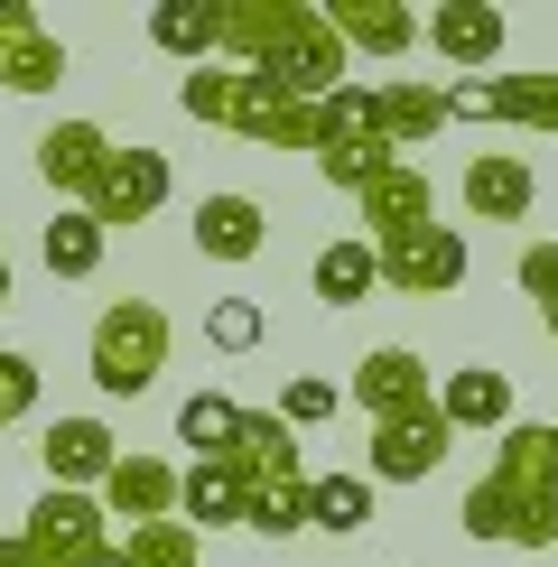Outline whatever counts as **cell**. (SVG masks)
<instances>
[{"mask_svg": "<svg viewBox=\"0 0 558 567\" xmlns=\"http://www.w3.org/2000/svg\"><path fill=\"white\" fill-rule=\"evenodd\" d=\"M215 65H242V75H270L298 103H326L344 75V38L326 29L317 0H215Z\"/></svg>", "mask_w": 558, "mask_h": 567, "instance_id": "obj_1", "label": "cell"}, {"mask_svg": "<svg viewBox=\"0 0 558 567\" xmlns=\"http://www.w3.org/2000/svg\"><path fill=\"white\" fill-rule=\"evenodd\" d=\"M465 539L503 549H558V419H512L494 437V465L465 484Z\"/></svg>", "mask_w": 558, "mask_h": 567, "instance_id": "obj_2", "label": "cell"}, {"mask_svg": "<svg viewBox=\"0 0 558 567\" xmlns=\"http://www.w3.org/2000/svg\"><path fill=\"white\" fill-rule=\"evenodd\" d=\"M177 103H186V122H215L232 140H251V150H317V103L279 93L270 75H242V65H186Z\"/></svg>", "mask_w": 558, "mask_h": 567, "instance_id": "obj_3", "label": "cell"}, {"mask_svg": "<svg viewBox=\"0 0 558 567\" xmlns=\"http://www.w3.org/2000/svg\"><path fill=\"white\" fill-rule=\"evenodd\" d=\"M168 344H177V326H168L158 298H112L103 317H93V336H84V372H93V391L140 400L168 372Z\"/></svg>", "mask_w": 558, "mask_h": 567, "instance_id": "obj_4", "label": "cell"}, {"mask_svg": "<svg viewBox=\"0 0 558 567\" xmlns=\"http://www.w3.org/2000/svg\"><path fill=\"white\" fill-rule=\"evenodd\" d=\"M382 251V289L391 298H447L465 289V233L456 224H418L401 243H372Z\"/></svg>", "mask_w": 558, "mask_h": 567, "instance_id": "obj_5", "label": "cell"}, {"mask_svg": "<svg viewBox=\"0 0 558 567\" xmlns=\"http://www.w3.org/2000/svg\"><path fill=\"white\" fill-rule=\"evenodd\" d=\"M158 205H168V150H112L103 158V177H93V196H84V215L103 224V233H122V224H149Z\"/></svg>", "mask_w": 558, "mask_h": 567, "instance_id": "obj_6", "label": "cell"}, {"mask_svg": "<svg viewBox=\"0 0 558 567\" xmlns=\"http://www.w3.org/2000/svg\"><path fill=\"white\" fill-rule=\"evenodd\" d=\"M456 122H512V131H558V75H465L447 84Z\"/></svg>", "mask_w": 558, "mask_h": 567, "instance_id": "obj_7", "label": "cell"}, {"mask_svg": "<svg viewBox=\"0 0 558 567\" xmlns=\"http://www.w3.org/2000/svg\"><path fill=\"white\" fill-rule=\"evenodd\" d=\"M186 233H196L205 261L242 270V261H261V251H270V205H261V196H242V186H215V196H196Z\"/></svg>", "mask_w": 558, "mask_h": 567, "instance_id": "obj_8", "label": "cell"}, {"mask_svg": "<svg viewBox=\"0 0 558 567\" xmlns=\"http://www.w3.org/2000/svg\"><path fill=\"white\" fill-rule=\"evenodd\" d=\"M447 446H456V429H447L437 410L382 419V429H372V446H363V475H372V484H428L437 465H447Z\"/></svg>", "mask_w": 558, "mask_h": 567, "instance_id": "obj_9", "label": "cell"}, {"mask_svg": "<svg viewBox=\"0 0 558 567\" xmlns=\"http://www.w3.org/2000/svg\"><path fill=\"white\" fill-rule=\"evenodd\" d=\"M65 84V38L29 0H0V93H56Z\"/></svg>", "mask_w": 558, "mask_h": 567, "instance_id": "obj_10", "label": "cell"}, {"mask_svg": "<svg viewBox=\"0 0 558 567\" xmlns=\"http://www.w3.org/2000/svg\"><path fill=\"white\" fill-rule=\"evenodd\" d=\"M103 522H112L103 493H65V484H46L38 503H29V522H19V539H29L38 558L65 567V558H84V549H103V539H112Z\"/></svg>", "mask_w": 558, "mask_h": 567, "instance_id": "obj_11", "label": "cell"}, {"mask_svg": "<svg viewBox=\"0 0 558 567\" xmlns=\"http://www.w3.org/2000/svg\"><path fill=\"white\" fill-rule=\"evenodd\" d=\"M354 215H363V243H401V233L437 224V186H428L418 158H391V168L354 196Z\"/></svg>", "mask_w": 558, "mask_h": 567, "instance_id": "obj_12", "label": "cell"}, {"mask_svg": "<svg viewBox=\"0 0 558 567\" xmlns=\"http://www.w3.org/2000/svg\"><path fill=\"white\" fill-rule=\"evenodd\" d=\"M354 410L382 429V419H410V410H437V391H428V363H418L410 344H372L363 363H354Z\"/></svg>", "mask_w": 558, "mask_h": 567, "instance_id": "obj_13", "label": "cell"}, {"mask_svg": "<svg viewBox=\"0 0 558 567\" xmlns=\"http://www.w3.org/2000/svg\"><path fill=\"white\" fill-rule=\"evenodd\" d=\"M38 465H46V484H65V493H103V475L122 465V437H112L103 419H46Z\"/></svg>", "mask_w": 558, "mask_h": 567, "instance_id": "obj_14", "label": "cell"}, {"mask_svg": "<svg viewBox=\"0 0 558 567\" xmlns=\"http://www.w3.org/2000/svg\"><path fill=\"white\" fill-rule=\"evenodd\" d=\"M326 29L344 38V56H410L418 38H428V19L410 10V0H317Z\"/></svg>", "mask_w": 558, "mask_h": 567, "instance_id": "obj_15", "label": "cell"}, {"mask_svg": "<svg viewBox=\"0 0 558 567\" xmlns=\"http://www.w3.org/2000/svg\"><path fill=\"white\" fill-rule=\"evenodd\" d=\"M103 512L112 522H177V465L149 456V446H122V465L103 475Z\"/></svg>", "mask_w": 558, "mask_h": 567, "instance_id": "obj_16", "label": "cell"}, {"mask_svg": "<svg viewBox=\"0 0 558 567\" xmlns=\"http://www.w3.org/2000/svg\"><path fill=\"white\" fill-rule=\"evenodd\" d=\"M112 150H122V140H112L103 122H46V131H38V177L56 186V196H75V205H84Z\"/></svg>", "mask_w": 558, "mask_h": 567, "instance_id": "obj_17", "label": "cell"}, {"mask_svg": "<svg viewBox=\"0 0 558 567\" xmlns=\"http://www.w3.org/2000/svg\"><path fill=\"white\" fill-rule=\"evenodd\" d=\"M456 196H465V215H475V224H521L530 205H540V177H530L521 150H484L475 168H465Z\"/></svg>", "mask_w": 558, "mask_h": 567, "instance_id": "obj_18", "label": "cell"}, {"mask_svg": "<svg viewBox=\"0 0 558 567\" xmlns=\"http://www.w3.org/2000/svg\"><path fill=\"white\" fill-rule=\"evenodd\" d=\"M428 47L456 65V75H484V65H503V10L494 0H437L428 10Z\"/></svg>", "mask_w": 558, "mask_h": 567, "instance_id": "obj_19", "label": "cell"}, {"mask_svg": "<svg viewBox=\"0 0 558 567\" xmlns=\"http://www.w3.org/2000/svg\"><path fill=\"white\" fill-rule=\"evenodd\" d=\"M372 122H382V140H391V150H428V140L437 131H447L456 122V112H447V84H418V75H391V84H372Z\"/></svg>", "mask_w": 558, "mask_h": 567, "instance_id": "obj_20", "label": "cell"}, {"mask_svg": "<svg viewBox=\"0 0 558 567\" xmlns=\"http://www.w3.org/2000/svg\"><path fill=\"white\" fill-rule=\"evenodd\" d=\"M232 465H242V484H308V446H298V429L279 410H242Z\"/></svg>", "mask_w": 558, "mask_h": 567, "instance_id": "obj_21", "label": "cell"}, {"mask_svg": "<svg viewBox=\"0 0 558 567\" xmlns=\"http://www.w3.org/2000/svg\"><path fill=\"white\" fill-rule=\"evenodd\" d=\"M437 419L465 437V429H512V372H494V363H465V372H447L437 382Z\"/></svg>", "mask_w": 558, "mask_h": 567, "instance_id": "obj_22", "label": "cell"}, {"mask_svg": "<svg viewBox=\"0 0 558 567\" xmlns=\"http://www.w3.org/2000/svg\"><path fill=\"white\" fill-rule=\"evenodd\" d=\"M177 522H186V530L242 522V465H232V456H196V465L177 475Z\"/></svg>", "mask_w": 558, "mask_h": 567, "instance_id": "obj_23", "label": "cell"}, {"mask_svg": "<svg viewBox=\"0 0 558 567\" xmlns=\"http://www.w3.org/2000/svg\"><path fill=\"white\" fill-rule=\"evenodd\" d=\"M308 279H317V298H326V307H363L372 289H382V251H372L363 233H335V243L317 251V270H308Z\"/></svg>", "mask_w": 558, "mask_h": 567, "instance_id": "obj_24", "label": "cell"}, {"mask_svg": "<svg viewBox=\"0 0 558 567\" xmlns=\"http://www.w3.org/2000/svg\"><path fill=\"white\" fill-rule=\"evenodd\" d=\"M391 158H401V150H391L382 131H326V140H317V177L335 186V196H363Z\"/></svg>", "mask_w": 558, "mask_h": 567, "instance_id": "obj_25", "label": "cell"}, {"mask_svg": "<svg viewBox=\"0 0 558 567\" xmlns=\"http://www.w3.org/2000/svg\"><path fill=\"white\" fill-rule=\"evenodd\" d=\"M103 251H112V233L93 224L84 205H65V215H56V224L38 233V261L56 270V279H93V270H103Z\"/></svg>", "mask_w": 558, "mask_h": 567, "instance_id": "obj_26", "label": "cell"}, {"mask_svg": "<svg viewBox=\"0 0 558 567\" xmlns=\"http://www.w3.org/2000/svg\"><path fill=\"white\" fill-rule=\"evenodd\" d=\"M149 47L177 65H215V0H158L149 10Z\"/></svg>", "mask_w": 558, "mask_h": 567, "instance_id": "obj_27", "label": "cell"}, {"mask_svg": "<svg viewBox=\"0 0 558 567\" xmlns=\"http://www.w3.org/2000/svg\"><path fill=\"white\" fill-rule=\"evenodd\" d=\"M232 437H242V400H232V391H186L177 400V446H196V456H232Z\"/></svg>", "mask_w": 558, "mask_h": 567, "instance_id": "obj_28", "label": "cell"}, {"mask_svg": "<svg viewBox=\"0 0 558 567\" xmlns=\"http://www.w3.org/2000/svg\"><path fill=\"white\" fill-rule=\"evenodd\" d=\"M308 530H372V475H308Z\"/></svg>", "mask_w": 558, "mask_h": 567, "instance_id": "obj_29", "label": "cell"}, {"mask_svg": "<svg viewBox=\"0 0 558 567\" xmlns=\"http://www.w3.org/2000/svg\"><path fill=\"white\" fill-rule=\"evenodd\" d=\"M122 558H131V567H205V530H186V522H140V530H122Z\"/></svg>", "mask_w": 558, "mask_h": 567, "instance_id": "obj_30", "label": "cell"}, {"mask_svg": "<svg viewBox=\"0 0 558 567\" xmlns=\"http://www.w3.org/2000/svg\"><path fill=\"white\" fill-rule=\"evenodd\" d=\"M242 530L298 539V530H308V484H242Z\"/></svg>", "mask_w": 558, "mask_h": 567, "instance_id": "obj_31", "label": "cell"}, {"mask_svg": "<svg viewBox=\"0 0 558 567\" xmlns=\"http://www.w3.org/2000/svg\"><path fill=\"white\" fill-rule=\"evenodd\" d=\"M261 336H270L261 298H215V307H205V344H215V353H251Z\"/></svg>", "mask_w": 558, "mask_h": 567, "instance_id": "obj_32", "label": "cell"}, {"mask_svg": "<svg viewBox=\"0 0 558 567\" xmlns=\"http://www.w3.org/2000/svg\"><path fill=\"white\" fill-rule=\"evenodd\" d=\"M521 298L540 307V336H558V243H530L521 251Z\"/></svg>", "mask_w": 558, "mask_h": 567, "instance_id": "obj_33", "label": "cell"}, {"mask_svg": "<svg viewBox=\"0 0 558 567\" xmlns=\"http://www.w3.org/2000/svg\"><path fill=\"white\" fill-rule=\"evenodd\" d=\"M335 410L344 400H335V382H317V372H298V382L279 391V419H289V429H326Z\"/></svg>", "mask_w": 558, "mask_h": 567, "instance_id": "obj_34", "label": "cell"}, {"mask_svg": "<svg viewBox=\"0 0 558 567\" xmlns=\"http://www.w3.org/2000/svg\"><path fill=\"white\" fill-rule=\"evenodd\" d=\"M29 410H38V363H29V353H10V344H0V429H19Z\"/></svg>", "mask_w": 558, "mask_h": 567, "instance_id": "obj_35", "label": "cell"}, {"mask_svg": "<svg viewBox=\"0 0 558 567\" xmlns=\"http://www.w3.org/2000/svg\"><path fill=\"white\" fill-rule=\"evenodd\" d=\"M0 567H56V558H38V549H29V539H19V530H10V539H0Z\"/></svg>", "mask_w": 558, "mask_h": 567, "instance_id": "obj_36", "label": "cell"}, {"mask_svg": "<svg viewBox=\"0 0 558 567\" xmlns=\"http://www.w3.org/2000/svg\"><path fill=\"white\" fill-rule=\"evenodd\" d=\"M65 567H131V558H122V539H103V549H84V558H65Z\"/></svg>", "mask_w": 558, "mask_h": 567, "instance_id": "obj_37", "label": "cell"}, {"mask_svg": "<svg viewBox=\"0 0 558 567\" xmlns=\"http://www.w3.org/2000/svg\"><path fill=\"white\" fill-rule=\"evenodd\" d=\"M19 298V279H10V251H0V307H10Z\"/></svg>", "mask_w": 558, "mask_h": 567, "instance_id": "obj_38", "label": "cell"}]
</instances>
